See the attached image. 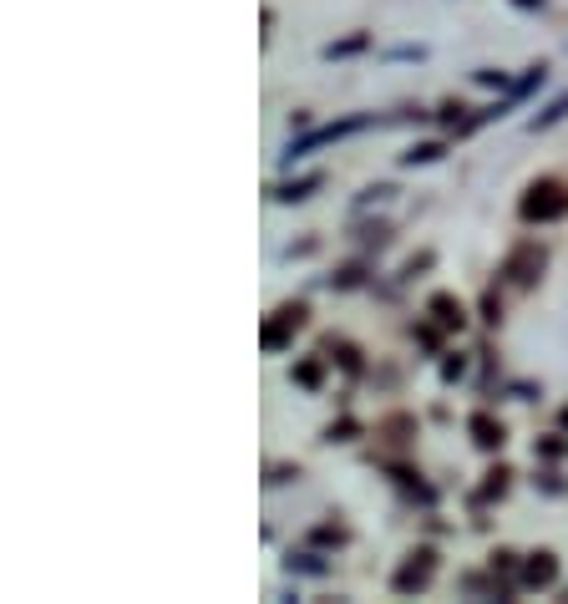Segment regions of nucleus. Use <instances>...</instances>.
Masks as SVG:
<instances>
[{"mask_svg":"<svg viewBox=\"0 0 568 604\" xmlns=\"http://www.w3.org/2000/svg\"><path fill=\"white\" fill-rule=\"evenodd\" d=\"M432 310H437L442 325H462V305H457L452 295H437V300H432Z\"/></svg>","mask_w":568,"mask_h":604,"instance_id":"6","label":"nucleus"},{"mask_svg":"<svg viewBox=\"0 0 568 604\" xmlns=\"http://www.w3.org/2000/svg\"><path fill=\"white\" fill-rule=\"evenodd\" d=\"M518 5H543V0H518Z\"/></svg>","mask_w":568,"mask_h":604,"instance_id":"8","label":"nucleus"},{"mask_svg":"<svg viewBox=\"0 0 568 604\" xmlns=\"http://www.w3.org/2000/svg\"><path fill=\"white\" fill-rule=\"evenodd\" d=\"M523 219H539V224H548V219H564L568 214V189L564 183H554V178H543V183H533V189L523 193Z\"/></svg>","mask_w":568,"mask_h":604,"instance_id":"1","label":"nucleus"},{"mask_svg":"<svg viewBox=\"0 0 568 604\" xmlns=\"http://www.w3.org/2000/svg\"><path fill=\"white\" fill-rule=\"evenodd\" d=\"M432 575H437V554H432V548H416V554L396 569L391 584H396V594H411V590H426Z\"/></svg>","mask_w":568,"mask_h":604,"instance_id":"3","label":"nucleus"},{"mask_svg":"<svg viewBox=\"0 0 568 604\" xmlns=\"http://www.w3.org/2000/svg\"><path fill=\"white\" fill-rule=\"evenodd\" d=\"M472 437H478V447H503V427L493 416H472Z\"/></svg>","mask_w":568,"mask_h":604,"instance_id":"5","label":"nucleus"},{"mask_svg":"<svg viewBox=\"0 0 568 604\" xmlns=\"http://www.w3.org/2000/svg\"><path fill=\"white\" fill-rule=\"evenodd\" d=\"M543 269H548V254H543V244H518V250L508 254L503 275H508L512 290H533V285L543 280Z\"/></svg>","mask_w":568,"mask_h":604,"instance_id":"2","label":"nucleus"},{"mask_svg":"<svg viewBox=\"0 0 568 604\" xmlns=\"http://www.w3.org/2000/svg\"><path fill=\"white\" fill-rule=\"evenodd\" d=\"M558 579V559L548 554V548H539V554H528L523 559V584H533V590H548Z\"/></svg>","mask_w":568,"mask_h":604,"instance_id":"4","label":"nucleus"},{"mask_svg":"<svg viewBox=\"0 0 568 604\" xmlns=\"http://www.w3.org/2000/svg\"><path fill=\"white\" fill-rule=\"evenodd\" d=\"M290 325V321H285ZM285 325H264V346H285Z\"/></svg>","mask_w":568,"mask_h":604,"instance_id":"7","label":"nucleus"}]
</instances>
